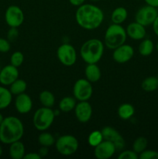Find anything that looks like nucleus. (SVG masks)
<instances>
[{"label":"nucleus","mask_w":158,"mask_h":159,"mask_svg":"<svg viewBox=\"0 0 158 159\" xmlns=\"http://www.w3.org/2000/svg\"><path fill=\"white\" fill-rule=\"evenodd\" d=\"M4 116H3V115L1 113H0V124H2V122L3 121V120H4Z\"/></svg>","instance_id":"obj_41"},{"label":"nucleus","mask_w":158,"mask_h":159,"mask_svg":"<svg viewBox=\"0 0 158 159\" xmlns=\"http://www.w3.org/2000/svg\"><path fill=\"white\" fill-rule=\"evenodd\" d=\"M139 158L140 159H158V152L154 150L143 151L139 155Z\"/></svg>","instance_id":"obj_33"},{"label":"nucleus","mask_w":158,"mask_h":159,"mask_svg":"<svg viewBox=\"0 0 158 159\" xmlns=\"http://www.w3.org/2000/svg\"><path fill=\"white\" fill-rule=\"evenodd\" d=\"M20 72L18 68L10 65H6L0 70V84L5 86L10 85L14 81L19 79Z\"/></svg>","instance_id":"obj_15"},{"label":"nucleus","mask_w":158,"mask_h":159,"mask_svg":"<svg viewBox=\"0 0 158 159\" xmlns=\"http://www.w3.org/2000/svg\"><path fill=\"white\" fill-rule=\"evenodd\" d=\"M15 108L20 114H26L33 108V101L29 95L23 93L16 96L15 99Z\"/></svg>","instance_id":"obj_16"},{"label":"nucleus","mask_w":158,"mask_h":159,"mask_svg":"<svg viewBox=\"0 0 158 159\" xmlns=\"http://www.w3.org/2000/svg\"><path fill=\"white\" fill-rule=\"evenodd\" d=\"M24 18L23 11L15 5L9 6L5 12V20L9 27L18 28L23 23Z\"/></svg>","instance_id":"obj_10"},{"label":"nucleus","mask_w":158,"mask_h":159,"mask_svg":"<svg viewBox=\"0 0 158 159\" xmlns=\"http://www.w3.org/2000/svg\"><path fill=\"white\" fill-rule=\"evenodd\" d=\"M39 99L43 107H48V108H52L55 103L54 95L48 90L42 91L39 96Z\"/></svg>","instance_id":"obj_26"},{"label":"nucleus","mask_w":158,"mask_h":159,"mask_svg":"<svg viewBox=\"0 0 158 159\" xmlns=\"http://www.w3.org/2000/svg\"><path fill=\"white\" fill-rule=\"evenodd\" d=\"M2 153H3V150H2V146L0 145V157L2 155Z\"/></svg>","instance_id":"obj_42"},{"label":"nucleus","mask_w":158,"mask_h":159,"mask_svg":"<svg viewBox=\"0 0 158 159\" xmlns=\"http://www.w3.org/2000/svg\"><path fill=\"white\" fill-rule=\"evenodd\" d=\"M154 50V43L150 39H143L138 47L139 54L143 57L150 56Z\"/></svg>","instance_id":"obj_24"},{"label":"nucleus","mask_w":158,"mask_h":159,"mask_svg":"<svg viewBox=\"0 0 158 159\" xmlns=\"http://www.w3.org/2000/svg\"><path fill=\"white\" fill-rule=\"evenodd\" d=\"M147 145H148V141H147V138H144V137H139L133 141L132 148L136 153L139 155L141 152L147 149Z\"/></svg>","instance_id":"obj_29"},{"label":"nucleus","mask_w":158,"mask_h":159,"mask_svg":"<svg viewBox=\"0 0 158 159\" xmlns=\"http://www.w3.org/2000/svg\"><path fill=\"white\" fill-rule=\"evenodd\" d=\"M23 134L24 126L16 116H6L0 124V141L2 144H10L20 141Z\"/></svg>","instance_id":"obj_2"},{"label":"nucleus","mask_w":158,"mask_h":159,"mask_svg":"<svg viewBox=\"0 0 158 159\" xmlns=\"http://www.w3.org/2000/svg\"><path fill=\"white\" fill-rule=\"evenodd\" d=\"M74 110L77 120L82 124L88 122L92 116V107L88 101H80Z\"/></svg>","instance_id":"obj_14"},{"label":"nucleus","mask_w":158,"mask_h":159,"mask_svg":"<svg viewBox=\"0 0 158 159\" xmlns=\"http://www.w3.org/2000/svg\"><path fill=\"white\" fill-rule=\"evenodd\" d=\"M59 61L65 66H72L77 61V52L74 47L69 43H63L57 51Z\"/></svg>","instance_id":"obj_8"},{"label":"nucleus","mask_w":158,"mask_h":159,"mask_svg":"<svg viewBox=\"0 0 158 159\" xmlns=\"http://www.w3.org/2000/svg\"><path fill=\"white\" fill-rule=\"evenodd\" d=\"M75 20L81 28L92 30L101 26L104 20V12L94 5L84 3L77 8L75 12Z\"/></svg>","instance_id":"obj_1"},{"label":"nucleus","mask_w":158,"mask_h":159,"mask_svg":"<svg viewBox=\"0 0 158 159\" xmlns=\"http://www.w3.org/2000/svg\"><path fill=\"white\" fill-rule=\"evenodd\" d=\"M125 31L129 37L136 40H142L143 39L145 38L147 35L145 26L136 21L129 23L127 26Z\"/></svg>","instance_id":"obj_17"},{"label":"nucleus","mask_w":158,"mask_h":159,"mask_svg":"<svg viewBox=\"0 0 158 159\" xmlns=\"http://www.w3.org/2000/svg\"><path fill=\"white\" fill-rule=\"evenodd\" d=\"M147 5L153 7L158 8V0H144Z\"/></svg>","instance_id":"obj_39"},{"label":"nucleus","mask_w":158,"mask_h":159,"mask_svg":"<svg viewBox=\"0 0 158 159\" xmlns=\"http://www.w3.org/2000/svg\"><path fill=\"white\" fill-rule=\"evenodd\" d=\"M9 156L12 159H23L26 155L24 144L22 141H17L9 144Z\"/></svg>","instance_id":"obj_18"},{"label":"nucleus","mask_w":158,"mask_h":159,"mask_svg":"<svg viewBox=\"0 0 158 159\" xmlns=\"http://www.w3.org/2000/svg\"><path fill=\"white\" fill-rule=\"evenodd\" d=\"M128 16V11L124 7H117L111 14V20L115 24H122Z\"/></svg>","instance_id":"obj_20"},{"label":"nucleus","mask_w":158,"mask_h":159,"mask_svg":"<svg viewBox=\"0 0 158 159\" xmlns=\"http://www.w3.org/2000/svg\"><path fill=\"white\" fill-rule=\"evenodd\" d=\"M152 26H153V32H154V34L158 37V16H156V20H154V22L153 23Z\"/></svg>","instance_id":"obj_40"},{"label":"nucleus","mask_w":158,"mask_h":159,"mask_svg":"<svg viewBox=\"0 0 158 159\" xmlns=\"http://www.w3.org/2000/svg\"><path fill=\"white\" fill-rule=\"evenodd\" d=\"M55 147L57 152L64 156H71L77 151L79 142L77 138L71 134L59 137L56 140Z\"/></svg>","instance_id":"obj_6"},{"label":"nucleus","mask_w":158,"mask_h":159,"mask_svg":"<svg viewBox=\"0 0 158 159\" xmlns=\"http://www.w3.org/2000/svg\"><path fill=\"white\" fill-rule=\"evenodd\" d=\"M126 38L127 34L125 29H124L120 24L112 23L105 31L104 43L108 49L114 50L124 44Z\"/></svg>","instance_id":"obj_4"},{"label":"nucleus","mask_w":158,"mask_h":159,"mask_svg":"<svg viewBox=\"0 0 158 159\" xmlns=\"http://www.w3.org/2000/svg\"><path fill=\"white\" fill-rule=\"evenodd\" d=\"M89 1L94 2H99V1H100V0H89Z\"/></svg>","instance_id":"obj_43"},{"label":"nucleus","mask_w":158,"mask_h":159,"mask_svg":"<svg viewBox=\"0 0 158 159\" xmlns=\"http://www.w3.org/2000/svg\"><path fill=\"white\" fill-rule=\"evenodd\" d=\"M141 88L147 93H152L158 89V78L150 76L144 79L141 83Z\"/></svg>","instance_id":"obj_25"},{"label":"nucleus","mask_w":158,"mask_h":159,"mask_svg":"<svg viewBox=\"0 0 158 159\" xmlns=\"http://www.w3.org/2000/svg\"><path fill=\"white\" fill-rule=\"evenodd\" d=\"M49 153V149H48L47 147H44V146H41L40 148L39 149L38 154L40 155L41 158H43V157L46 156Z\"/></svg>","instance_id":"obj_37"},{"label":"nucleus","mask_w":158,"mask_h":159,"mask_svg":"<svg viewBox=\"0 0 158 159\" xmlns=\"http://www.w3.org/2000/svg\"><path fill=\"white\" fill-rule=\"evenodd\" d=\"M116 152L114 144L109 141L103 140L99 145L94 147V155L97 159H108Z\"/></svg>","instance_id":"obj_13"},{"label":"nucleus","mask_w":158,"mask_h":159,"mask_svg":"<svg viewBox=\"0 0 158 159\" xmlns=\"http://www.w3.org/2000/svg\"><path fill=\"white\" fill-rule=\"evenodd\" d=\"M76 104H77V101L75 98L72 96H65L59 102V110L64 113H69L74 110Z\"/></svg>","instance_id":"obj_21"},{"label":"nucleus","mask_w":158,"mask_h":159,"mask_svg":"<svg viewBox=\"0 0 158 159\" xmlns=\"http://www.w3.org/2000/svg\"><path fill=\"white\" fill-rule=\"evenodd\" d=\"M85 0H69V2L74 6H80L85 3Z\"/></svg>","instance_id":"obj_38"},{"label":"nucleus","mask_w":158,"mask_h":159,"mask_svg":"<svg viewBox=\"0 0 158 159\" xmlns=\"http://www.w3.org/2000/svg\"><path fill=\"white\" fill-rule=\"evenodd\" d=\"M19 30L16 27H10L7 32V39L9 42H13L18 38Z\"/></svg>","instance_id":"obj_35"},{"label":"nucleus","mask_w":158,"mask_h":159,"mask_svg":"<svg viewBox=\"0 0 158 159\" xmlns=\"http://www.w3.org/2000/svg\"><path fill=\"white\" fill-rule=\"evenodd\" d=\"M85 75L86 79L90 82H96L101 79V70L96 64H88L85 69Z\"/></svg>","instance_id":"obj_19"},{"label":"nucleus","mask_w":158,"mask_h":159,"mask_svg":"<svg viewBox=\"0 0 158 159\" xmlns=\"http://www.w3.org/2000/svg\"><path fill=\"white\" fill-rule=\"evenodd\" d=\"M41 157L38 153L35 152H30V153H26L23 157V159H40Z\"/></svg>","instance_id":"obj_36"},{"label":"nucleus","mask_w":158,"mask_h":159,"mask_svg":"<svg viewBox=\"0 0 158 159\" xmlns=\"http://www.w3.org/2000/svg\"><path fill=\"white\" fill-rule=\"evenodd\" d=\"M119 159H138L139 158V155L137 153L132 150H125L122 151L121 153H119V156H118Z\"/></svg>","instance_id":"obj_32"},{"label":"nucleus","mask_w":158,"mask_h":159,"mask_svg":"<svg viewBox=\"0 0 158 159\" xmlns=\"http://www.w3.org/2000/svg\"><path fill=\"white\" fill-rule=\"evenodd\" d=\"M12 100V94L10 90L5 87V85H0V110L7 108L11 104Z\"/></svg>","instance_id":"obj_22"},{"label":"nucleus","mask_w":158,"mask_h":159,"mask_svg":"<svg viewBox=\"0 0 158 159\" xmlns=\"http://www.w3.org/2000/svg\"><path fill=\"white\" fill-rule=\"evenodd\" d=\"M156 50H157V51H158V42H157V43H156Z\"/></svg>","instance_id":"obj_44"},{"label":"nucleus","mask_w":158,"mask_h":159,"mask_svg":"<svg viewBox=\"0 0 158 159\" xmlns=\"http://www.w3.org/2000/svg\"><path fill=\"white\" fill-rule=\"evenodd\" d=\"M55 112L51 108L41 107L36 110L33 117L34 127L39 131H46L50 127L55 119Z\"/></svg>","instance_id":"obj_5"},{"label":"nucleus","mask_w":158,"mask_h":159,"mask_svg":"<svg viewBox=\"0 0 158 159\" xmlns=\"http://www.w3.org/2000/svg\"><path fill=\"white\" fill-rule=\"evenodd\" d=\"M135 113V108L129 103H123L119 106L118 109V115L123 120H127L133 117Z\"/></svg>","instance_id":"obj_23"},{"label":"nucleus","mask_w":158,"mask_h":159,"mask_svg":"<svg viewBox=\"0 0 158 159\" xmlns=\"http://www.w3.org/2000/svg\"><path fill=\"white\" fill-rule=\"evenodd\" d=\"M103 54L104 43L99 39L88 40L81 47V57L87 64H97L102 59Z\"/></svg>","instance_id":"obj_3"},{"label":"nucleus","mask_w":158,"mask_h":159,"mask_svg":"<svg viewBox=\"0 0 158 159\" xmlns=\"http://www.w3.org/2000/svg\"><path fill=\"white\" fill-rule=\"evenodd\" d=\"M112 58L119 64H124L129 61L134 55V49L131 45L122 44L113 50Z\"/></svg>","instance_id":"obj_12"},{"label":"nucleus","mask_w":158,"mask_h":159,"mask_svg":"<svg viewBox=\"0 0 158 159\" xmlns=\"http://www.w3.org/2000/svg\"><path fill=\"white\" fill-rule=\"evenodd\" d=\"M104 140L109 141L114 144L116 151H121L125 148V143L122 135L113 127L106 126L101 130Z\"/></svg>","instance_id":"obj_11"},{"label":"nucleus","mask_w":158,"mask_h":159,"mask_svg":"<svg viewBox=\"0 0 158 159\" xmlns=\"http://www.w3.org/2000/svg\"><path fill=\"white\" fill-rule=\"evenodd\" d=\"M136 1H139V0H136Z\"/></svg>","instance_id":"obj_45"},{"label":"nucleus","mask_w":158,"mask_h":159,"mask_svg":"<svg viewBox=\"0 0 158 159\" xmlns=\"http://www.w3.org/2000/svg\"><path fill=\"white\" fill-rule=\"evenodd\" d=\"M158 16L156 8L147 5L139 8L135 15V20L144 26H150Z\"/></svg>","instance_id":"obj_9"},{"label":"nucleus","mask_w":158,"mask_h":159,"mask_svg":"<svg viewBox=\"0 0 158 159\" xmlns=\"http://www.w3.org/2000/svg\"><path fill=\"white\" fill-rule=\"evenodd\" d=\"M26 88H27L26 82L23 79H17L9 85V90H10L11 93L15 96H18V95L25 93Z\"/></svg>","instance_id":"obj_27"},{"label":"nucleus","mask_w":158,"mask_h":159,"mask_svg":"<svg viewBox=\"0 0 158 159\" xmlns=\"http://www.w3.org/2000/svg\"><path fill=\"white\" fill-rule=\"evenodd\" d=\"M11 48L10 42L8 39L2 38L0 37V52L1 53H7L9 52Z\"/></svg>","instance_id":"obj_34"},{"label":"nucleus","mask_w":158,"mask_h":159,"mask_svg":"<svg viewBox=\"0 0 158 159\" xmlns=\"http://www.w3.org/2000/svg\"><path fill=\"white\" fill-rule=\"evenodd\" d=\"M93 94V88L91 82L86 79H80L77 80L73 86V95L77 101H88L91 99Z\"/></svg>","instance_id":"obj_7"},{"label":"nucleus","mask_w":158,"mask_h":159,"mask_svg":"<svg viewBox=\"0 0 158 159\" xmlns=\"http://www.w3.org/2000/svg\"><path fill=\"white\" fill-rule=\"evenodd\" d=\"M24 61V55L21 51H15L10 57V64L13 66L19 68Z\"/></svg>","instance_id":"obj_31"},{"label":"nucleus","mask_w":158,"mask_h":159,"mask_svg":"<svg viewBox=\"0 0 158 159\" xmlns=\"http://www.w3.org/2000/svg\"><path fill=\"white\" fill-rule=\"evenodd\" d=\"M38 142L40 146L49 148L55 144L56 139L50 133L42 131L38 137Z\"/></svg>","instance_id":"obj_28"},{"label":"nucleus","mask_w":158,"mask_h":159,"mask_svg":"<svg viewBox=\"0 0 158 159\" xmlns=\"http://www.w3.org/2000/svg\"><path fill=\"white\" fill-rule=\"evenodd\" d=\"M104 140L101 130H94L89 134L88 138V144L91 147H96Z\"/></svg>","instance_id":"obj_30"}]
</instances>
